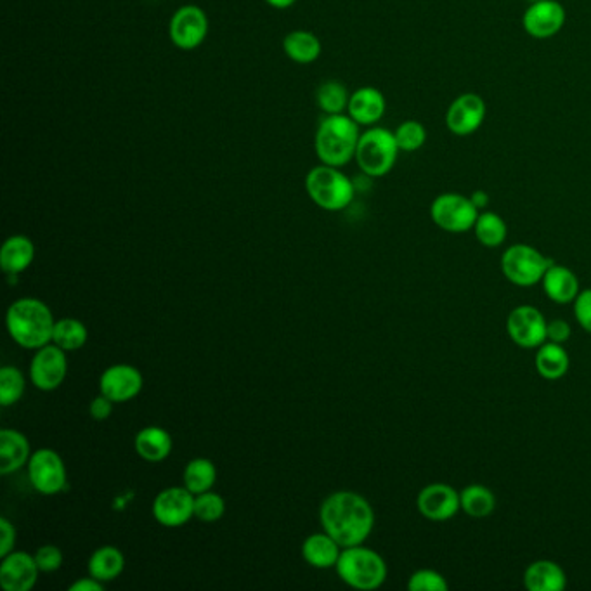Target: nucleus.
<instances>
[{
    "label": "nucleus",
    "instance_id": "1",
    "mask_svg": "<svg viewBox=\"0 0 591 591\" xmlns=\"http://www.w3.org/2000/svg\"><path fill=\"white\" fill-rule=\"evenodd\" d=\"M319 520L342 548L364 545L375 527V512L363 494L337 491L330 494L319 508Z\"/></svg>",
    "mask_w": 591,
    "mask_h": 591
},
{
    "label": "nucleus",
    "instance_id": "2",
    "mask_svg": "<svg viewBox=\"0 0 591 591\" xmlns=\"http://www.w3.org/2000/svg\"><path fill=\"white\" fill-rule=\"evenodd\" d=\"M6 326L16 344L37 351L51 344L56 319L44 300L23 297L7 309Z\"/></svg>",
    "mask_w": 591,
    "mask_h": 591
},
{
    "label": "nucleus",
    "instance_id": "3",
    "mask_svg": "<svg viewBox=\"0 0 591 591\" xmlns=\"http://www.w3.org/2000/svg\"><path fill=\"white\" fill-rule=\"evenodd\" d=\"M361 125L347 113L325 115L314 134V151L319 163L342 169L356 158Z\"/></svg>",
    "mask_w": 591,
    "mask_h": 591
},
{
    "label": "nucleus",
    "instance_id": "4",
    "mask_svg": "<svg viewBox=\"0 0 591 591\" xmlns=\"http://www.w3.org/2000/svg\"><path fill=\"white\" fill-rule=\"evenodd\" d=\"M335 569L345 585L361 591L377 590L389 574L384 557L364 545L342 548Z\"/></svg>",
    "mask_w": 591,
    "mask_h": 591
},
{
    "label": "nucleus",
    "instance_id": "5",
    "mask_svg": "<svg viewBox=\"0 0 591 591\" xmlns=\"http://www.w3.org/2000/svg\"><path fill=\"white\" fill-rule=\"evenodd\" d=\"M306 191L312 202L326 212H342L356 196L351 177L338 167L319 163L306 176Z\"/></svg>",
    "mask_w": 591,
    "mask_h": 591
},
{
    "label": "nucleus",
    "instance_id": "6",
    "mask_svg": "<svg viewBox=\"0 0 591 591\" xmlns=\"http://www.w3.org/2000/svg\"><path fill=\"white\" fill-rule=\"evenodd\" d=\"M399 153L401 150L397 146L394 130L373 125L361 132L354 160L364 176L378 179L392 172Z\"/></svg>",
    "mask_w": 591,
    "mask_h": 591
},
{
    "label": "nucleus",
    "instance_id": "7",
    "mask_svg": "<svg viewBox=\"0 0 591 591\" xmlns=\"http://www.w3.org/2000/svg\"><path fill=\"white\" fill-rule=\"evenodd\" d=\"M552 264L553 260L541 254L538 248L526 243L512 245L501 255V273L510 283L522 288L541 283Z\"/></svg>",
    "mask_w": 591,
    "mask_h": 591
},
{
    "label": "nucleus",
    "instance_id": "8",
    "mask_svg": "<svg viewBox=\"0 0 591 591\" xmlns=\"http://www.w3.org/2000/svg\"><path fill=\"white\" fill-rule=\"evenodd\" d=\"M481 210L470 196L462 193H442L430 205V219L437 228L451 234L467 233L474 229Z\"/></svg>",
    "mask_w": 591,
    "mask_h": 591
},
{
    "label": "nucleus",
    "instance_id": "9",
    "mask_svg": "<svg viewBox=\"0 0 591 591\" xmlns=\"http://www.w3.org/2000/svg\"><path fill=\"white\" fill-rule=\"evenodd\" d=\"M210 21L202 7L188 4L172 14L169 23L170 42L181 51H195L207 40Z\"/></svg>",
    "mask_w": 591,
    "mask_h": 591
},
{
    "label": "nucleus",
    "instance_id": "10",
    "mask_svg": "<svg viewBox=\"0 0 591 591\" xmlns=\"http://www.w3.org/2000/svg\"><path fill=\"white\" fill-rule=\"evenodd\" d=\"M28 477L33 489L46 496L61 493L68 482L65 462L58 451L51 448L33 451L32 458L28 462Z\"/></svg>",
    "mask_w": 591,
    "mask_h": 591
},
{
    "label": "nucleus",
    "instance_id": "11",
    "mask_svg": "<svg viewBox=\"0 0 591 591\" xmlns=\"http://www.w3.org/2000/svg\"><path fill=\"white\" fill-rule=\"evenodd\" d=\"M486 113H488V106L482 96L475 92H465L449 104L444 124L446 129L455 136H472L481 129L486 120Z\"/></svg>",
    "mask_w": 591,
    "mask_h": 591
},
{
    "label": "nucleus",
    "instance_id": "12",
    "mask_svg": "<svg viewBox=\"0 0 591 591\" xmlns=\"http://www.w3.org/2000/svg\"><path fill=\"white\" fill-rule=\"evenodd\" d=\"M68 375L66 351L56 344L40 347L30 363V380L33 387L42 392H51L61 387Z\"/></svg>",
    "mask_w": 591,
    "mask_h": 591
},
{
    "label": "nucleus",
    "instance_id": "13",
    "mask_svg": "<svg viewBox=\"0 0 591 591\" xmlns=\"http://www.w3.org/2000/svg\"><path fill=\"white\" fill-rule=\"evenodd\" d=\"M153 517L163 527H181L195 517V494L186 486H172L156 494Z\"/></svg>",
    "mask_w": 591,
    "mask_h": 591
},
{
    "label": "nucleus",
    "instance_id": "14",
    "mask_svg": "<svg viewBox=\"0 0 591 591\" xmlns=\"http://www.w3.org/2000/svg\"><path fill=\"white\" fill-rule=\"evenodd\" d=\"M566 7L559 0H540L529 4L524 16L522 26L529 37L536 40L552 39L559 35L566 26Z\"/></svg>",
    "mask_w": 591,
    "mask_h": 591
},
{
    "label": "nucleus",
    "instance_id": "15",
    "mask_svg": "<svg viewBox=\"0 0 591 591\" xmlns=\"http://www.w3.org/2000/svg\"><path fill=\"white\" fill-rule=\"evenodd\" d=\"M546 321L543 312L534 306L515 307L508 314L507 332L522 349H538L546 342Z\"/></svg>",
    "mask_w": 591,
    "mask_h": 591
},
{
    "label": "nucleus",
    "instance_id": "16",
    "mask_svg": "<svg viewBox=\"0 0 591 591\" xmlns=\"http://www.w3.org/2000/svg\"><path fill=\"white\" fill-rule=\"evenodd\" d=\"M416 508L425 519L432 522H446L462 510L460 493L449 484L434 482L418 493Z\"/></svg>",
    "mask_w": 591,
    "mask_h": 591
},
{
    "label": "nucleus",
    "instance_id": "17",
    "mask_svg": "<svg viewBox=\"0 0 591 591\" xmlns=\"http://www.w3.org/2000/svg\"><path fill=\"white\" fill-rule=\"evenodd\" d=\"M143 373L132 364H113L99 378L101 394L113 403H129L143 390Z\"/></svg>",
    "mask_w": 591,
    "mask_h": 591
},
{
    "label": "nucleus",
    "instance_id": "18",
    "mask_svg": "<svg viewBox=\"0 0 591 591\" xmlns=\"http://www.w3.org/2000/svg\"><path fill=\"white\" fill-rule=\"evenodd\" d=\"M40 569L33 555L26 552L9 553L0 564V586L6 591H30L37 585Z\"/></svg>",
    "mask_w": 591,
    "mask_h": 591
},
{
    "label": "nucleus",
    "instance_id": "19",
    "mask_svg": "<svg viewBox=\"0 0 591 591\" xmlns=\"http://www.w3.org/2000/svg\"><path fill=\"white\" fill-rule=\"evenodd\" d=\"M385 111H387V99L384 92L377 87L364 85L351 92L347 115L361 127L377 125L384 118Z\"/></svg>",
    "mask_w": 591,
    "mask_h": 591
},
{
    "label": "nucleus",
    "instance_id": "20",
    "mask_svg": "<svg viewBox=\"0 0 591 591\" xmlns=\"http://www.w3.org/2000/svg\"><path fill=\"white\" fill-rule=\"evenodd\" d=\"M32 446L25 434L18 430H0V474L9 475L28 465Z\"/></svg>",
    "mask_w": 591,
    "mask_h": 591
},
{
    "label": "nucleus",
    "instance_id": "21",
    "mask_svg": "<svg viewBox=\"0 0 591 591\" xmlns=\"http://www.w3.org/2000/svg\"><path fill=\"white\" fill-rule=\"evenodd\" d=\"M541 285H543V292L548 295V299L560 306L572 304L581 292L576 273H572L569 267L559 266V264H552L548 267V271L541 280Z\"/></svg>",
    "mask_w": 591,
    "mask_h": 591
},
{
    "label": "nucleus",
    "instance_id": "22",
    "mask_svg": "<svg viewBox=\"0 0 591 591\" xmlns=\"http://www.w3.org/2000/svg\"><path fill=\"white\" fill-rule=\"evenodd\" d=\"M35 245L25 234L9 236L0 248V267L7 276H18L32 266Z\"/></svg>",
    "mask_w": 591,
    "mask_h": 591
},
{
    "label": "nucleus",
    "instance_id": "23",
    "mask_svg": "<svg viewBox=\"0 0 591 591\" xmlns=\"http://www.w3.org/2000/svg\"><path fill=\"white\" fill-rule=\"evenodd\" d=\"M524 585L529 591L566 590V571L553 560H536L524 572Z\"/></svg>",
    "mask_w": 591,
    "mask_h": 591
},
{
    "label": "nucleus",
    "instance_id": "24",
    "mask_svg": "<svg viewBox=\"0 0 591 591\" xmlns=\"http://www.w3.org/2000/svg\"><path fill=\"white\" fill-rule=\"evenodd\" d=\"M134 449L144 462L160 463L172 453V437L162 427L150 425L137 432Z\"/></svg>",
    "mask_w": 591,
    "mask_h": 591
},
{
    "label": "nucleus",
    "instance_id": "25",
    "mask_svg": "<svg viewBox=\"0 0 591 591\" xmlns=\"http://www.w3.org/2000/svg\"><path fill=\"white\" fill-rule=\"evenodd\" d=\"M286 58L297 65H312L321 58L323 44L316 33L309 30H293L283 39Z\"/></svg>",
    "mask_w": 591,
    "mask_h": 591
},
{
    "label": "nucleus",
    "instance_id": "26",
    "mask_svg": "<svg viewBox=\"0 0 591 591\" xmlns=\"http://www.w3.org/2000/svg\"><path fill=\"white\" fill-rule=\"evenodd\" d=\"M342 546L330 534L314 533L302 545V557L307 564L316 569H332L337 566Z\"/></svg>",
    "mask_w": 591,
    "mask_h": 591
},
{
    "label": "nucleus",
    "instance_id": "27",
    "mask_svg": "<svg viewBox=\"0 0 591 591\" xmlns=\"http://www.w3.org/2000/svg\"><path fill=\"white\" fill-rule=\"evenodd\" d=\"M534 366L545 380H559L569 371L571 359L564 345L546 340L545 344L538 347Z\"/></svg>",
    "mask_w": 591,
    "mask_h": 591
},
{
    "label": "nucleus",
    "instance_id": "28",
    "mask_svg": "<svg viewBox=\"0 0 591 591\" xmlns=\"http://www.w3.org/2000/svg\"><path fill=\"white\" fill-rule=\"evenodd\" d=\"M87 569L92 578L98 579L101 583H110L124 572V553L120 552L117 546H101L92 553Z\"/></svg>",
    "mask_w": 591,
    "mask_h": 591
},
{
    "label": "nucleus",
    "instance_id": "29",
    "mask_svg": "<svg viewBox=\"0 0 591 591\" xmlns=\"http://www.w3.org/2000/svg\"><path fill=\"white\" fill-rule=\"evenodd\" d=\"M460 503H462L463 512L472 519L489 517L496 508V498H494L493 491L481 484H470L460 491Z\"/></svg>",
    "mask_w": 591,
    "mask_h": 591
},
{
    "label": "nucleus",
    "instance_id": "30",
    "mask_svg": "<svg viewBox=\"0 0 591 591\" xmlns=\"http://www.w3.org/2000/svg\"><path fill=\"white\" fill-rule=\"evenodd\" d=\"M474 233L484 247L498 248L507 240V222L496 212H481L475 221Z\"/></svg>",
    "mask_w": 591,
    "mask_h": 591
},
{
    "label": "nucleus",
    "instance_id": "31",
    "mask_svg": "<svg viewBox=\"0 0 591 591\" xmlns=\"http://www.w3.org/2000/svg\"><path fill=\"white\" fill-rule=\"evenodd\" d=\"M351 92L347 91L344 82L340 80H326L316 91V104L325 115H340L347 113Z\"/></svg>",
    "mask_w": 591,
    "mask_h": 591
},
{
    "label": "nucleus",
    "instance_id": "32",
    "mask_svg": "<svg viewBox=\"0 0 591 591\" xmlns=\"http://www.w3.org/2000/svg\"><path fill=\"white\" fill-rule=\"evenodd\" d=\"M184 486L193 494H202L214 488L217 468L208 458H195L184 468Z\"/></svg>",
    "mask_w": 591,
    "mask_h": 591
},
{
    "label": "nucleus",
    "instance_id": "33",
    "mask_svg": "<svg viewBox=\"0 0 591 591\" xmlns=\"http://www.w3.org/2000/svg\"><path fill=\"white\" fill-rule=\"evenodd\" d=\"M89 332L87 326L75 318H63L56 321L54 333H52V344L58 345L63 351H78L87 344Z\"/></svg>",
    "mask_w": 591,
    "mask_h": 591
},
{
    "label": "nucleus",
    "instance_id": "34",
    "mask_svg": "<svg viewBox=\"0 0 591 591\" xmlns=\"http://www.w3.org/2000/svg\"><path fill=\"white\" fill-rule=\"evenodd\" d=\"M26 380L23 371L16 366H4L0 370V404L9 408L25 394Z\"/></svg>",
    "mask_w": 591,
    "mask_h": 591
},
{
    "label": "nucleus",
    "instance_id": "35",
    "mask_svg": "<svg viewBox=\"0 0 591 591\" xmlns=\"http://www.w3.org/2000/svg\"><path fill=\"white\" fill-rule=\"evenodd\" d=\"M397 146L404 153H415L422 150L427 143V129L418 120H404L394 130Z\"/></svg>",
    "mask_w": 591,
    "mask_h": 591
},
{
    "label": "nucleus",
    "instance_id": "36",
    "mask_svg": "<svg viewBox=\"0 0 591 591\" xmlns=\"http://www.w3.org/2000/svg\"><path fill=\"white\" fill-rule=\"evenodd\" d=\"M226 514V501L221 494L212 489L202 494H195V517L205 524H214Z\"/></svg>",
    "mask_w": 591,
    "mask_h": 591
},
{
    "label": "nucleus",
    "instance_id": "37",
    "mask_svg": "<svg viewBox=\"0 0 591 591\" xmlns=\"http://www.w3.org/2000/svg\"><path fill=\"white\" fill-rule=\"evenodd\" d=\"M449 585L441 572L434 569H420L413 572L408 581L410 591H446Z\"/></svg>",
    "mask_w": 591,
    "mask_h": 591
},
{
    "label": "nucleus",
    "instance_id": "38",
    "mask_svg": "<svg viewBox=\"0 0 591 591\" xmlns=\"http://www.w3.org/2000/svg\"><path fill=\"white\" fill-rule=\"evenodd\" d=\"M35 560H37V566H39L40 572H56L63 566V552L61 548L56 545H44L37 548L35 552Z\"/></svg>",
    "mask_w": 591,
    "mask_h": 591
},
{
    "label": "nucleus",
    "instance_id": "39",
    "mask_svg": "<svg viewBox=\"0 0 591 591\" xmlns=\"http://www.w3.org/2000/svg\"><path fill=\"white\" fill-rule=\"evenodd\" d=\"M574 314L576 321L585 332L591 333V288L579 292L574 300Z\"/></svg>",
    "mask_w": 591,
    "mask_h": 591
},
{
    "label": "nucleus",
    "instance_id": "40",
    "mask_svg": "<svg viewBox=\"0 0 591 591\" xmlns=\"http://www.w3.org/2000/svg\"><path fill=\"white\" fill-rule=\"evenodd\" d=\"M571 335V325L567 321H564V319H552V321H548V326H546V340L548 342L564 345L571 338Z\"/></svg>",
    "mask_w": 591,
    "mask_h": 591
},
{
    "label": "nucleus",
    "instance_id": "41",
    "mask_svg": "<svg viewBox=\"0 0 591 591\" xmlns=\"http://www.w3.org/2000/svg\"><path fill=\"white\" fill-rule=\"evenodd\" d=\"M16 546V527L11 520L2 517L0 519V557H6L14 552Z\"/></svg>",
    "mask_w": 591,
    "mask_h": 591
},
{
    "label": "nucleus",
    "instance_id": "42",
    "mask_svg": "<svg viewBox=\"0 0 591 591\" xmlns=\"http://www.w3.org/2000/svg\"><path fill=\"white\" fill-rule=\"evenodd\" d=\"M113 404L115 403L111 399H108L104 394H99L98 397L92 399L89 413L96 422H103V420H108L113 413Z\"/></svg>",
    "mask_w": 591,
    "mask_h": 591
},
{
    "label": "nucleus",
    "instance_id": "43",
    "mask_svg": "<svg viewBox=\"0 0 591 591\" xmlns=\"http://www.w3.org/2000/svg\"><path fill=\"white\" fill-rule=\"evenodd\" d=\"M103 590H104V583H101V581H98V579H96V578H92V576H89V578L77 579V581H75V583H73V585H70V588H68V591H103Z\"/></svg>",
    "mask_w": 591,
    "mask_h": 591
},
{
    "label": "nucleus",
    "instance_id": "44",
    "mask_svg": "<svg viewBox=\"0 0 591 591\" xmlns=\"http://www.w3.org/2000/svg\"><path fill=\"white\" fill-rule=\"evenodd\" d=\"M470 198H472V202H474L475 207L479 208V210H484L489 205V195L486 191H482V189L474 191L470 195Z\"/></svg>",
    "mask_w": 591,
    "mask_h": 591
},
{
    "label": "nucleus",
    "instance_id": "45",
    "mask_svg": "<svg viewBox=\"0 0 591 591\" xmlns=\"http://www.w3.org/2000/svg\"><path fill=\"white\" fill-rule=\"evenodd\" d=\"M264 2H266L267 6L273 7V9L285 11V9H290L297 0H264Z\"/></svg>",
    "mask_w": 591,
    "mask_h": 591
},
{
    "label": "nucleus",
    "instance_id": "46",
    "mask_svg": "<svg viewBox=\"0 0 591 591\" xmlns=\"http://www.w3.org/2000/svg\"><path fill=\"white\" fill-rule=\"evenodd\" d=\"M526 2H529V4H534V2H540V0H526Z\"/></svg>",
    "mask_w": 591,
    "mask_h": 591
}]
</instances>
